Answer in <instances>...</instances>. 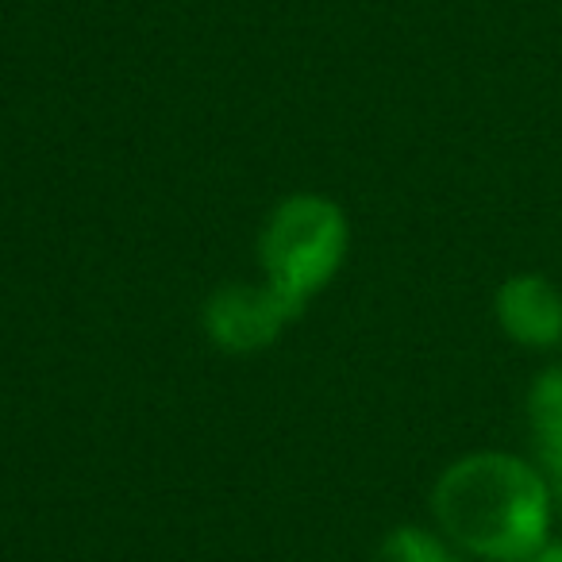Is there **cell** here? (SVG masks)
<instances>
[{
  "mask_svg": "<svg viewBox=\"0 0 562 562\" xmlns=\"http://www.w3.org/2000/svg\"><path fill=\"white\" fill-rule=\"evenodd\" d=\"M431 516L474 559L528 562L551 539L554 501L539 462L508 451H474L436 477Z\"/></svg>",
  "mask_w": 562,
  "mask_h": 562,
  "instance_id": "1",
  "label": "cell"
},
{
  "mask_svg": "<svg viewBox=\"0 0 562 562\" xmlns=\"http://www.w3.org/2000/svg\"><path fill=\"white\" fill-rule=\"evenodd\" d=\"M351 250L347 212L324 193H293L266 216L258 235L262 278L285 305L305 313L316 293L328 290Z\"/></svg>",
  "mask_w": 562,
  "mask_h": 562,
  "instance_id": "2",
  "label": "cell"
},
{
  "mask_svg": "<svg viewBox=\"0 0 562 562\" xmlns=\"http://www.w3.org/2000/svg\"><path fill=\"white\" fill-rule=\"evenodd\" d=\"M297 316V308L285 305L270 285H239V281L220 285L201 308L204 336L224 355L266 351Z\"/></svg>",
  "mask_w": 562,
  "mask_h": 562,
  "instance_id": "3",
  "label": "cell"
},
{
  "mask_svg": "<svg viewBox=\"0 0 562 562\" xmlns=\"http://www.w3.org/2000/svg\"><path fill=\"white\" fill-rule=\"evenodd\" d=\"M493 316L513 344L554 351L562 344V290L547 273H513L493 293Z\"/></svg>",
  "mask_w": 562,
  "mask_h": 562,
  "instance_id": "4",
  "label": "cell"
},
{
  "mask_svg": "<svg viewBox=\"0 0 562 562\" xmlns=\"http://www.w3.org/2000/svg\"><path fill=\"white\" fill-rule=\"evenodd\" d=\"M528 428L536 459L562 454V362L539 370L528 390Z\"/></svg>",
  "mask_w": 562,
  "mask_h": 562,
  "instance_id": "5",
  "label": "cell"
},
{
  "mask_svg": "<svg viewBox=\"0 0 562 562\" xmlns=\"http://www.w3.org/2000/svg\"><path fill=\"white\" fill-rule=\"evenodd\" d=\"M374 562H459V554L451 551L447 536L416 528V524H401L382 539Z\"/></svg>",
  "mask_w": 562,
  "mask_h": 562,
  "instance_id": "6",
  "label": "cell"
},
{
  "mask_svg": "<svg viewBox=\"0 0 562 562\" xmlns=\"http://www.w3.org/2000/svg\"><path fill=\"white\" fill-rule=\"evenodd\" d=\"M536 462H539V470H543V477H547L554 513L562 516V454H547V459H536Z\"/></svg>",
  "mask_w": 562,
  "mask_h": 562,
  "instance_id": "7",
  "label": "cell"
},
{
  "mask_svg": "<svg viewBox=\"0 0 562 562\" xmlns=\"http://www.w3.org/2000/svg\"><path fill=\"white\" fill-rule=\"evenodd\" d=\"M528 562H562V536H551Z\"/></svg>",
  "mask_w": 562,
  "mask_h": 562,
  "instance_id": "8",
  "label": "cell"
}]
</instances>
